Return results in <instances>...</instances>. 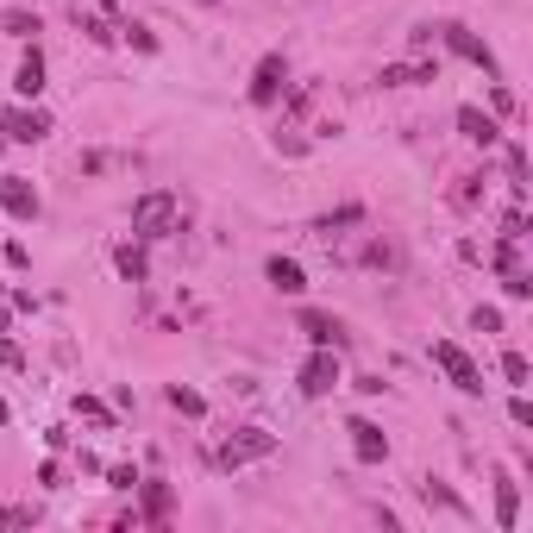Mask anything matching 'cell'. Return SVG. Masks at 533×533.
Returning <instances> with one entry per match:
<instances>
[{
  "label": "cell",
  "instance_id": "cell-1",
  "mask_svg": "<svg viewBox=\"0 0 533 533\" xmlns=\"http://www.w3.org/2000/svg\"><path fill=\"white\" fill-rule=\"evenodd\" d=\"M182 226V201L170 189H151L132 201V239H170Z\"/></svg>",
  "mask_w": 533,
  "mask_h": 533
},
{
  "label": "cell",
  "instance_id": "cell-2",
  "mask_svg": "<svg viewBox=\"0 0 533 533\" xmlns=\"http://www.w3.org/2000/svg\"><path fill=\"white\" fill-rule=\"evenodd\" d=\"M270 452H276V433H264V427H239V433L214 452V465H220V471H239V465H258V458H270Z\"/></svg>",
  "mask_w": 533,
  "mask_h": 533
},
{
  "label": "cell",
  "instance_id": "cell-3",
  "mask_svg": "<svg viewBox=\"0 0 533 533\" xmlns=\"http://www.w3.org/2000/svg\"><path fill=\"white\" fill-rule=\"evenodd\" d=\"M433 364H439V370L452 377V389H458V396H483V370L471 364V352H465V345H452V339H433Z\"/></svg>",
  "mask_w": 533,
  "mask_h": 533
},
{
  "label": "cell",
  "instance_id": "cell-4",
  "mask_svg": "<svg viewBox=\"0 0 533 533\" xmlns=\"http://www.w3.org/2000/svg\"><path fill=\"white\" fill-rule=\"evenodd\" d=\"M295 383H301V396H314V402H320V396H333V389L345 383L339 352H333V345H314V358L301 364V377H295Z\"/></svg>",
  "mask_w": 533,
  "mask_h": 533
},
{
  "label": "cell",
  "instance_id": "cell-5",
  "mask_svg": "<svg viewBox=\"0 0 533 533\" xmlns=\"http://www.w3.org/2000/svg\"><path fill=\"white\" fill-rule=\"evenodd\" d=\"M283 88H289V57L270 51L258 69H251V88H245V95H251V107H276V101H283Z\"/></svg>",
  "mask_w": 533,
  "mask_h": 533
},
{
  "label": "cell",
  "instance_id": "cell-6",
  "mask_svg": "<svg viewBox=\"0 0 533 533\" xmlns=\"http://www.w3.org/2000/svg\"><path fill=\"white\" fill-rule=\"evenodd\" d=\"M0 132H7L13 145H38V138H51V113L44 107H7L0 113Z\"/></svg>",
  "mask_w": 533,
  "mask_h": 533
},
{
  "label": "cell",
  "instance_id": "cell-7",
  "mask_svg": "<svg viewBox=\"0 0 533 533\" xmlns=\"http://www.w3.org/2000/svg\"><path fill=\"white\" fill-rule=\"evenodd\" d=\"M439 38H446V51L452 57H465V63H477V69H490V76H496V51H490V44H483L477 32H465V26H433Z\"/></svg>",
  "mask_w": 533,
  "mask_h": 533
},
{
  "label": "cell",
  "instance_id": "cell-8",
  "mask_svg": "<svg viewBox=\"0 0 533 533\" xmlns=\"http://www.w3.org/2000/svg\"><path fill=\"white\" fill-rule=\"evenodd\" d=\"M0 207H7V214L13 220H38V189H32V182L26 176H0Z\"/></svg>",
  "mask_w": 533,
  "mask_h": 533
},
{
  "label": "cell",
  "instance_id": "cell-9",
  "mask_svg": "<svg viewBox=\"0 0 533 533\" xmlns=\"http://www.w3.org/2000/svg\"><path fill=\"white\" fill-rule=\"evenodd\" d=\"M345 433H352L358 465H383V458H389V439H383V427H377V421H352Z\"/></svg>",
  "mask_w": 533,
  "mask_h": 533
},
{
  "label": "cell",
  "instance_id": "cell-10",
  "mask_svg": "<svg viewBox=\"0 0 533 533\" xmlns=\"http://www.w3.org/2000/svg\"><path fill=\"white\" fill-rule=\"evenodd\" d=\"M383 88H414V82H439V63L433 57H414V63H383Z\"/></svg>",
  "mask_w": 533,
  "mask_h": 533
},
{
  "label": "cell",
  "instance_id": "cell-11",
  "mask_svg": "<svg viewBox=\"0 0 533 533\" xmlns=\"http://www.w3.org/2000/svg\"><path fill=\"white\" fill-rule=\"evenodd\" d=\"M264 276H270V289H276V295H301V289H308V270H301L295 258H270Z\"/></svg>",
  "mask_w": 533,
  "mask_h": 533
},
{
  "label": "cell",
  "instance_id": "cell-12",
  "mask_svg": "<svg viewBox=\"0 0 533 533\" xmlns=\"http://www.w3.org/2000/svg\"><path fill=\"white\" fill-rule=\"evenodd\" d=\"M458 132H465L471 145H483V151H490L496 138H502V132H496V120H490L483 107H458Z\"/></svg>",
  "mask_w": 533,
  "mask_h": 533
},
{
  "label": "cell",
  "instance_id": "cell-13",
  "mask_svg": "<svg viewBox=\"0 0 533 533\" xmlns=\"http://www.w3.org/2000/svg\"><path fill=\"white\" fill-rule=\"evenodd\" d=\"M13 88H19L26 101H38V95H44V57H38V44H32L26 57H19V76H13Z\"/></svg>",
  "mask_w": 533,
  "mask_h": 533
},
{
  "label": "cell",
  "instance_id": "cell-14",
  "mask_svg": "<svg viewBox=\"0 0 533 533\" xmlns=\"http://www.w3.org/2000/svg\"><path fill=\"white\" fill-rule=\"evenodd\" d=\"M301 333H308L314 345H333V352H339V345H345V333H339V320H333V314H314V308L301 314Z\"/></svg>",
  "mask_w": 533,
  "mask_h": 533
},
{
  "label": "cell",
  "instance_id": "cell-15",
  "mask_svg": "<svg viewBox=\"0 0 533 533\" xmlns=\"http://www.w3.org/2000/svg\"><path fill=\"white\" fill-rule=\"evenodd\" d=\"M113 270H120L126 283H145V276H151V258H145V245H120V251H113Z\"/></svg>",
  "mask_w": 533,
  "mask_h": 533
},
{
  "label": "cell",
  "instance_id": "cell-16",
  "mask_svg": "<svg viewBox=\"0 0 533 533\" xmlns=\"http://www.w3.org/2000/svg\"><path fill=\"white\" fill-rule=\"evenodd\" d=\"M521 521V490H515V483H496V527H515Z\"/></svg>",
  "mask_w": 533,
  "mask_h": 533
},
{
  "label": "cell",
  "instance_id": "cell-17",
  "mask_svg": "<svg viewBox=\"0 0 533 533\" xmlns=\"http://www.w3.org/2000/svg\"><path fill=\"white\" fill-rule=\"evenodd\" d=\"M358 220H364V207H358V201H345L339 214H320V220H314V233H320V239H333L339 226H358Z\"/></svg>",
  "mask_w": 533,
  "mask_h": 533
},
{
  "label": "cell",
  "instance_id": "cell-18",
  "mask_svg": "<svg viewBox=\"0 0 533 533\" xmlns=\"http://www.w3.org/2000/svg\"><path fill=\"white\" fill-rule=\"evenodd\" d=\"M138 521H170V483H145V515H138Z\"/></svg>",
  "mask_w": 533,
  "mask_h": 533
},
{
  "label": "cell",
  "instance_id": "cell-19",
  "mask_svg": "<svg viewBox=\"0 0 533 533\" xmlns=\"http://www.w3.org/2000/svg\"><path fill=\"white\" fill-rule=\"evenodd\" d=\"M421 502H439V508H452V515H465V502H458L439 477H421Z\"/></svg>",
  "mask_w": 533,
  "mask_h": 533
},
{
  "label": "cell",
  "instance_id": "cell-20",
  "mask_svg": "<svg viewBox=\"0 0 533 533\" xmlns=\"http://www.w3.org/2000/svg\"><path fill=\"white\" fill-rule=\"evenodd\" d=\"M170 408L176 414H207V402L195 396V389H182V383H170Z\"/></svg>",
  "mask_w": 533,
  "mask_h": 533
},
{
  "label": "cell",
  "instance_id": "cell-21",
  "mask_svg": "<svg viewBox=\"0 0 533 533\" xmlns=\"http://www.w3.org/2000/svg\"><path fill=\"white\" fill-rule=\"evenodd\" d=\"M502 289L515 295V301H527V295H533V276H527V270L515 264V270H502Z\"/></svg>",
  "mask_w": 533,
  "mask_h": 533
},
{
  "label": "cell",
  "instance_id": "cell-22",
  "mask_svg": "<svg viewBox=\"0 0 533 533\" xmlns=\"http://www.w3.org/2000/svg\"><path fill=\"white\" fill-rule=\"evenodd\" d=\"M76 414H82V421H95V427H107V421H113V408H107V402H95V396H76Z\"/></svg>",
  "mask_w": 533,
  "mask_h": 533
},
{
  "label": "cell",
  "instance_id": "cell-23",
  "mask_svg": "<svg viewBox=\"0 0 533 533\" xmlns=\"http://www.w3.org/2000/svg\"><path fill=\"white\" fill-rule=\"evenodd\" d=\"M38 521V508L32 502H13V508H0V527H32Z\"/></svg>",
  "mask_w": 533,
  "mask_h": 533
},
{
  "label": "cell",
  "instance_id": "cell-24",
  "mask_svg": "<svg viewBox=\"0 0 533 533\" xmlns=\"http://www.w3.org/2000/svg\"><path fill=\"white\" fill-rule=\"evenodd\" d=\"M0 26H7L13 38H32L38 32V13H0Z\"/></svg>",
  "mask_w": 533,
  "mask_h": 533
},
{
  "label": "cell",
  "instance_id": "cell-25",
  "mask_svg": "<svg viewBox=\"0 0 533 533\" xmlns=\"http://www.w3.org/2000/svg\"><path fill=\"white\" fill-rule=\"evenodd\" d=\"M502 377L521 389V383H527V358H521V352H502Z\"/></svg>",
  "mask_w": 533,
  "mask_h": 533
},
{
  "label": "cell",
  "instance_id": "cell-26",
  "mask_svg": "<svg viewBox=\"0 0 533 533\" xmlns=\"http://www.w3.org/2000/svg\"><path fill=\"white\" fill-rule=\"evenodd\" d=\"M107 483L113 490H138V471L132 465H107Z\"/></svg>",
  "mask_w": 533,
  "mask_h": 533
},
{
  "label": "cell",
  "instance_id": "cell-27",
  "mask_svg": "<svg viewBox=\"0 0 533 533\" xmlns=\"http://www.w3.org/2000/svg\"><path fill=\"white\" fill-rule=\"evenodd\" d=\"M471 327H477V333H502V314H496V308H477Z\"/></svg>",
  "mask_w": 533,
  "mask_h": 533
},
{
  "label": "cell",
  "instance_id": "cell-28",
  "mask_svg": "<svg viewBox=\"0 0 533 533\" xmlns=\"http://www.w3.org/2000/svg\"><path fill=\"white\" fill-rule=\"evenodd\" d=\"M82 32H88V38H95V44H113V38H120V32H113V26H107V19H82Z\"/></svg>",
  "mask_w": 533,
  "mask_h": 533
},
{
  "label": "cell",
  "instance_id": "cell-29",
  "mask_svg": "<svg viewBox=\"0 0 533 533\" xmlns=\"http://www.w3.org/2000/svg\"><path fill=\"white\" fill-rule=\"evenodd\" d=\"M0 364H7V370H26V352H19L13 339H0Z\"/></svg>",
  "mask_w": 533,
  "mask_h": 533
},
{
  "label": "cell",
  "instance_id": "cell-30",
  "mask_svg": "<svg viewBox=\"0 0 533 533\" xmlns=\"http://www.w3.org/2000/svg\"><path fill=\"white\" fill-rule=\"evenodd\" d=\"M508 414H515V427H533V402H527V396L508 402Z\"/></svg>",
  "mask_w": 533,
  "mask_h": 533
},
{
  "label": "cell",
  "instance_id": "cell-31",
  "mask_svg": "<svg viewBox=\"0 0 533 533\" xmlns=\"http://www.w3.org/2000/svg\"><path fill=\"white\" fill-rule=\"evenodd\" d=\"M120 32H126V38H132V44H138V51H157V38H151V32H145V26H120Z\"/></svg>",
  "mask_w": 533,
  "mask_h": 533
},
{
  "label": "cell",
  "instance_id": "cell-32",
  "mask_svg": "<svg viewBox=\"0 0 533 533\" xmlns=\"http://www.w3.org/2000/svg\"><path fill=\"white\" fill-rule=\"evenodd\" d=\"M7 421H13V408H7V402H0V427H7Z\"/></svg>",
  "mask_w": 533,
  "mask_h": 533
},
{
  "label": "cell",
  "instance_id": "cell-33",
  "mask_svg": "<svg viewBox=\"0 0 533 533\" xmlns=\"http://www.w3.org/2000/svg\"><path fill=\"white\" fill-rule=\"evenodd\" d=\"M0 333H7V308H0Z\"/></svg>",
  "mask_w": 533,
  "mask_h": 533
},
{
  "label": "cell",
  "instance_id": "cell-34",
  "mask_svg": "<svg viewBox=\"0 0 533 533\" xmlns=\"http://www.w3.org/2000/svg\"><path fill=\"white\" fill-rule=\"evenodd\" d=\"M207 7H214V0H207Z\"/></svg>",
  "mask_w": 533,
  "mask_h": 533
}]
</instances>
